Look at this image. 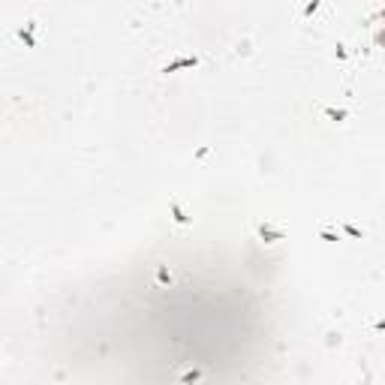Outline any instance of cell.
I'll use <instances>...</instances> for the list:
<instances>
[{
  "mask_svg": "<svg viewBox=\"0 0 385 385\" xmlns=\"http://www.w3.org/2000/svg\"><path fill=\"white\" fill-rule=\"evenodd\" d=\"M319 238H322V241H340L334 232H328V229H319Z\"/></svg>",
  "mask_w": 385,
  "mask_h": 385,
  "instance_id": "9",
  "label": "cell"
},
{
  "mask_svg": "<svg viewBox=\"0 0 385 385\" xmlns=\"http://www.w3.org/2000/svg\"><path fill=\"white\" fill-rule=\"evenodd\" d=\"M319 6H322V0H307L304 9H301V21H310V18L319 12Z\"/></svg>",
  "mask_w": 385,
  "mask_h": 385,
  "instance_id": "4",
  "label": "cell"
},
{
  "mask_svg": "<svg viewBox=\"0 0 385 385\" xmlns=\"http://www.w3.org/2000/svg\"><path fill=\"white\" fill-rule=\"evenodd\" d=\"M256 235H259V241H265V244L286 241V232H283L280 226H274V223H259V226H256Z\"/></svg>",
  "mask_w": 385,
  "mask_h": 385,
  "instance_id": "1",
  "label": "cell"
},
{
  "mask_svg": "<svg viewBox=\"0 0 385 385\" xmlns=\"http://www.w3.org/2000/svg\"><path fill=\"white\" fill-rule=\"evenodd\" d=\"M325 118H331L334 124H343L346 118H349V111H346V108H331V105H325Z\"/></svg>",
  "mask_w": 385,
  "mask_h": 385,
  "instance_id": "6",
  "label": "cell"
},
{
  "mask_svg": "<svg viewBox=\"0 0 385 385\" xmlns=\"http://www.w3.org/2000/svg\"><path fill=\"white\" fill-rule=\"evenodd\" d=\"M192 66H199V57H178V60L166 63V66H163V72L169 75V72H178V69H192Z\"/></svg>",
  "mask_w": 385,
  "mask_h": 385,
  "instance_id": "2",
  "label": "cell"
},
{
  "mask_svg": "<svg viewBox=\"0 0 385 385\" xmlns=\"http://www.w3.org/2000/svg\"><path fill=\"white\" fill-rule=\"evenodd\" d=\"M157 280H160V283L166 286V283H172V274L166 271V268H157Z\"/></svg>",
  "mask_w": 385,
  "mask_h": 385,
  "instance_id": "8",
  "label": "cell"
},
{
  "mask_svg": "<svg viewBox=\"0 0 385 385\" xmlns=\"http://www.w3.org/2000/svg\"><path fill=\"white\" fill-rule=\"evenodd\" d=\"M373 328H376V331H385V319H376V322H373Z\"/></svg>",
  "mask_w": 385,
  "mask_h": 385,
  "instance_id": "10",
  "label": "cell"
},
{
  "mask_svg": "<svg viewBox=\"0 0 385 385\" xmlns=\"http://www.w3.org/2000/svg\"><path fill=\"white\" fill-rule=\"evenodd\" d=\"M169 211H172V220H175L178 226H190V217H187L181 199H169Z\"/></svg>",
  "mask_w": 385,
  "mask_h": 385,
  "instance_id": "3",
  "label": "cell"
},
{
  "mask_svg": "<svg viewBox=\"0 0 385 385\" xmlns=\"http://www.w3.org/2000/svg\"><path fill=\"white\" fill-rule=\"evenodd\" d=\"M343 232L349 235V238H364V232H361L358 226H352V223H343Z\"/></svg>",
  "mask_w": 385,
  "mask_h": 385,
  "instance_id": "7",
  "label": "cell"
},
{
  "mask_svg": "<svg viewBox=\"0 0 385 385\" xmlns=\"http://www.w3.org/2000/svg\"><path fill=\"white\" fill-rule=\"evenodd\" d=\"M33 30H36V21H27V27H21V33H18V36H21V43H24L27 48H33V46H36V40H33Z\"/></svg>",
  "mask_w": 385,
  "mask_h": 385,
  "instance_id": "5",
  "label": "cell"
}]
</instances>
